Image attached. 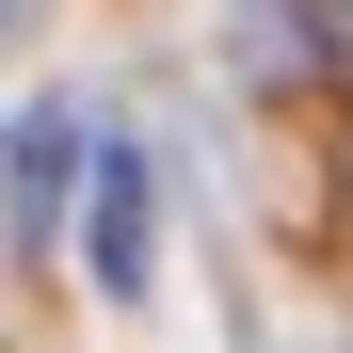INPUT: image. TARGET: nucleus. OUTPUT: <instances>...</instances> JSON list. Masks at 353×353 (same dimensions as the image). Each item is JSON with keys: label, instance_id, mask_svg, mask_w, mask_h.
<instances>
[{"label": "nucleus", "instance_id": "1", "mask_svg": "<svg viewBox=\"0 0 353 353\" xmlns=\"http://www.w3.org/2000/svg\"><path fill=\"white\" fill-rule=\"evenodd\" d=\"M145 257H161V176H145L129 145H97V193H81V273L129 305V289H145Z\"/></svg>", "mask_w": 353, "mask_h": 353}, {"label": "nucleus", "instance_id": "2", "mask_svg": "<svg viewBox=\"0 0 353 353\" xmlns=\"http://www.w3.org/2000/svg\"><path fill=\"white\" fill-rule=\"evenodd\" d=\"M65 193H81V112H32V129H17V176H0V209H17L32 257H48V225H65Z\"/></svg>", "mask_w": 353, "mask_h": 353}]
</instances>
